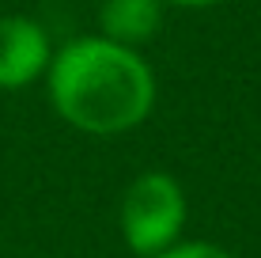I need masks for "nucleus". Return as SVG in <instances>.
Here are the masks:
<instances>
[{
	"label": "nucleus",
	"instance_id": "39448f33",
	"mask_svg": "<svg viewBox=\"0 0 261 258\" xmlns=\"http://www.w3.org/2000/svg\"><path fill=\"white\" fill-rule=\"evenodd\" d=\"M155 258H235V254L220 243H208V239H178L174 247H167Z\"/></svg>",
	"mask_w": 261,
	"mask_h": 258
},
{
	"label": "nucleus",
	"instance_id": "7ed1b4c3",
	"mask_svg": "<svg viewBox=\"0 0 261 258\" xmlns=\"http://www.w3.org/2000/svg\"><path fill=\"white\" fill-rule=\"evenodd\" d=\"M53 42L31 15H0V91H15L46 76Z\"/></svg>",
	"mask_w": 261,
	"mask_h": 258
},
{
	"label": "nucleus",
	"instance_id": "f257e3e1",
	"mask_svg": "<svg viewBox=\"0 0 261 258\" xmlns=\"http://www.w3.org/2000/svg\"><path fill=\"white\" fill-rule=\"evenodd\" d=\"M46 91L57 118L72 129L87 137H121L151 118L159 87L140 50L84 34L53 50Z\"/></svg>",
	"mask_w": 261,
	"mask_h": 258
},
{
	"label": "nucleus",
	"instance_id": "f03ea898",
	"mask_svg": "<svg viewBox=\"0 0 261 258\" xmlns=\"http://www.w3.org/2000/svg\"><path fill=\"white\" fill-rule=\"evenodd\" d=\"M186 190L167 171H144L121 194L118 228L137 258H155L182 239L186 228Z\"/></svg>",
	"mask_w": 261,
	"mask_h": 258
},
{
	"label": "nucleus",
	"instance_id": "423d86ee",
	"mask_svg": "<svg viewBox=\"0 0 261 258\" xmlns=\"http://www.w3.org/2000/svg\"><path fill=\"white\" fill-rule=\"evenodd\" d=\"M163 4H174V8H216L223 0H163Z\"/></svg>",
	"mask_w": 261,
	"mask_h": 258
},
{
	"label": "nucleus",
	"instance_id": "20e7f679",
	"mask_svg": "<svg viewBox=\"0 0 261 258\" xmlns=\"http://www.w3.org/2000/svg\"><path fill=\"white\" fill-rule=\"evenodd\" d=\"M163 0H102L98 4V34L118 46L140 50L163 27Z\"/></svg>",
	"mask_w": 261,
	"mask_h": 258
}]
</instances>
